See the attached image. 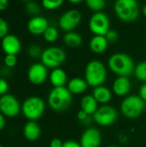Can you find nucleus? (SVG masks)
I'll use <instances>...</instances> for the list:
<instances>
[{
    "instance_id": "a19ab883",
    "label": "nucleus",
    "mask_w": 146,
    "mask_h": 147,
    "mask_svg": "<svg viewBox=\"0 0 146 147\" xmlns=\"http://www.w3.org/2000/svg\"><path fill=\"white\" fill-rule=\"evenodd\" d=\"M141 13L143 14V16H145L146 17V3L142 7V9H141Z\"/></svg>"
},
{
    "instance_id": "9b49d317",
    "label": "nucleus",
    "mask_w": 146,
    "mask_h": 147,
    "mask_svg": "<svg viewBox=\"0 0 146 147\" xmlns=\"http://www.w3.org/2000/svg\"><path fill=\"white\" fill-rule=\"evenodd\" d=\"M82 13L77 9H70L64 12L59 19V27L65 32L74 31L82 22Z\"/></svg>"
},
{
    "instance_id": "20e7f679",
    "label": "nucleus",
    "mask_w": 146,
    "mask_h": 147,
    "mask_svg": "<svg viewBox=\"0 0 146 147\" xmlns=\"http://www.w3.org/2000/svg\"><path fill=\"white\" fill-rule=\"evenodd\" d=\"M116 16L123 22H135L140 15L138 0H116L114 4Z\"/></svg>"
},
{
    "instance_id": "7c9ffc66",
    "label": "nucleus",
    "mask_w": 146,
    "mask_h": 147,
    "mask_svg": "<svg viewBox=\"0 0 146 147\" xmlns=\"http://www.w3.org/2000/svg\"><path fill=\"white\" fill-rule=\"evenodd\" d=\"M77 117L78 121H81L83 124H89L91 122V120H93V119H91V115H88L86 112H84L82 109H80L77 112Z\"/></svg>"
},
{
    "instance_id": "1a4fd4ad",
    "label": "nucleus",
    "mask_w": 146,
    "mask_h": 147,
    "mask_svg": "<svg viewBox=\"0 0 146 147\" xmlns=\"http://www.w3.org/2000/svg\"><path fill=\"white\" fill-rule=\"evenodd\" d=\"M88 26L94 35H106L110 29V20L103 11L95 12L89 17Z\"/></svg>"
},
{
    "instance_id": "7ed1b4c3",
    "label": "nucleus",
    "mask_w": 146,
    "mask_h": 147,
    "mask_svg": "<svg viewBox=\"0 0 146 147\" xmlns=\"http://www.w3.org/2000/svg\"><path fill=\"white\" fill-rule=\"evenodd\" d=\"M72 94L64 87H53L47 96V103L51 109L55 112H62L68 109L72 103Z\"/></svg>"
},
{
    "instance_id": "58836bf2",
    "label": "nucleus",
    "mask_w": 146,
    "mask_h": 147,
    "mask_svg": "<svg viewBox=\"0 0 146 147\" xmlns=\"http://www.w3.org/2000/svg\"><path fill=\"white\" fill-rule=\"evenodd\" d=\"M9 6V0H0V11L5 10Z\"/></svg>"
},
{
    "instance_id": "9d476101",
    "label": "nucleus",
    "mask_w": 146,
    "mask_h": 147,
    "mask_svg": "<svg viewBox=\"0 0 146 147\" xmlns=\"http://www.w3.org/2000/svg\"><path fill=\"white\" fill-rule=\"evenodd\" d=\"M0 113L5 117L15 118L22 113V104L12 94L0 96Z\"/></svg>"
},
{
    "instance_id": "4c0bfd02",
    "label": "nucleus",
    "mask_w": 146,
    "mask_h": 147,
    "mask_svg": "<svg viewBox=\"0 0 146 147\" xmlns=\"http://www.w3.org/2000/svg\"><path fill=\"white\" fill-rule=\"evenodd\" d=\"M5 126H6V117L2 113H0V132L4 129Z\"/></svg>"
},
{
    "instance_id": "412c9836",
    "label": "nucleus",
    "mask_w": 146,
    "mask_h": 147,
    "mask_svg": "<svg viewBox=\"0 0 146 147\" xmlns=\"http://www.w3.org/2000/svg\"><path fill=\"white\" fill-rule=\"evenodd\" d=\"M113 91L109 88L104 85H101L94 88L92 95L98 103L102 105H106L111 102L113 98Z\"/></svg>"
},
{
    "instance_id": "2f4dec72",
    "label": "nucleus",
    "mask_w": 146,
    "mask_h": 147,
    "mask_svg": "<svg viewBox=\"0 0 146 147\" xmlns=\"http://www.w3.org/2000/svg\"><path fill=\"white\" fill-rule=\"evenodd\" d=\"M105 37L109 43H114L119 40V33L114 29H109Z\"/></svg>"
},
{
    "instance_id": "72a5a7b5",
    "label": "nucleus",
    "mask_w": 146,
    "mask_h": 147,
    "mask_svg": "<svg viewBox=\"0 0 146 147\" xmlns=\"http://www.w3.org/2000/svg\"><path fill=\"white\" fill-rule=\"evenodd\" d=\"M9 89V83L4 78H0V96L8 94Z\"/></svg>"
},
{
    "instance_id": "bb28decb",
    "label": "nucleus",
    "mask_w": 146,
    "mask_h": 147,
    "mask_svg": "<svg viewBox=\"0 0 146 147\" xmlns=\"http://www.w3.org/2000/svg\"><path fill=\"white\" fill-rule=\"evenodd\" d=\"M65 0H41V6L46 10H55L63 6Z\"/></svg>"
},
{
    "instance_id": "f8f14e48",
    "label": "nucleus",
    "mask_w": 146,
    "mask_h": 147,
    "mask_svg": "<svg viewBox=\"0 0 146 147\" xmlns=\"http://www.w3.org/2000/svg\"><path fill=\"white\" fill-rule=\"evenodd\" d=\"M27 77L30 84L35 86L43 84L49 78L48 68L45 66L41 62L34 63L28 70Z\"/></svg>"
},
{
    "instance_id": "a878e982",
    "label": "nucleus",
    "mask_w": 146,
    "mask_h": 147,
    "mask_svg": "<svg viewBox=\"0 0 146 147\" xmlns=\"http://www.w3.org/2000/svg\"><path fill=\"white\" fill-rule=\"evenodd\" d=\"M87 8L95 12H100L106 7V0H85Z\"/></svg>"
},
{
    "instance_id": "a18cd8bd",
    "label": "nucleus",
    "mask_w": 146,
    "mask_h": 147,
    "mask_svg": "<svg viewBox=\"0 0 146 147\" xmlns=\"http://www.w3.org/2000/svg\"><path fill=\"white\" fill-rule=\"evenodd\" d=\"M0 147H3V146H2V145L0 144Z\"/></svg>"
},
{
    "instance_id": "4468645a",
    "label": "nucleus",
    "mask_w": 146,
    "mask_h": 147,
    "mask_svg": "<svg viewBox=\"0 0 146 147\" xmlns=\"http://www.w3.org/2000/svg\"><path fill=\"white\" fill-rule=\"evenodd\" d=\"M48 20L40 15L34 16H32L28 23H27V29L28 31L34 36L43 35L46 29L49 27Z\"/></svg>"
},
{
    "instance_id": "f03ea898",
    "label": "nucleus",
    "mask_w": 146,
    "mask_h": 147,
    "mask_svg": "<svg viewBox=\"0 0 146 147\" xmlns=\"http://www.w3.org/2000/svg\"><path fill=\"white\" fill-rule=\"evenodd\" d=\"M108 78V70L103 62L93 59L88 62L84 70V79L89 86L96 88L103 85Z\"/></svg>"
},
{
    "instance_id": "79ce46f5",
    "label": "nucleus",
    "mask_w": 146,
    "mask_h": 147,
    "mask_svg": "<svg viewBox=\"0 0 146 147\" xmlns=\"http://www.w3.org/2000/svg\"><path fill=\"white\" fill-rule=\"evenodd\" d=\"M106 147H118L117 146H114V145H112V146H108Z\"/></svg>"
},
{
    "instance_id": "4be33fe9",
    "label": "nucleus",
    "mask_w": 146,
    "mask_h": 147,
    "mask_svg": "<svg viewBox=\"0 0 146 147\" xmlns=\"http://www.w3.org/2000/svg\"><path fill=\"white\" fill-rule=\"evenodd\" d=\"M80 108L89 115H93L99 108V103L95 99L93 95H85L80 102Z\"/></svg>"
},
{
    "instance_id": "f704fd0d",
    "label": "nucleus",
    "mask_w": 146,
    "mask_h": 147,
    "mask_svg": "<svg viewBox=\"0 0 146 147\" xmlns=\"http://www.w3.org/2000/svg\"><path fill=\"white\" fill-rule=\"evenodd\" d=\"M63 147H82L79 142H77L73 140H65L63 143Z\"/></svg>"
},
{
    "instance_id": "37998d69",
    "label": "nucleus",
    "mask_w": 146,
    "mask_h": 147,
    "mask_svg": "<svg viewBox=\"0 0 146 147\" xmlns=\"http://www.w3.org/2000/svg\"><path fill=\"white\" fill-rule=\"evenodd\" d=\"M21 1H22V2H29V1H32V0H21Z\"/></svg>"
},
{
    "instance_id": "423d86ee",
    "label": "nucleus",
    "mask_w": 146,
    "mask_h": 147,
    "mask_svg": "<svg viewBox=\"0 0 146 147\" xmlns=\"http://www.w3.org/2000/svg\"><path fill=\"white\" fill-rule=\"evenodd\" d=\"M145 102L139 95H130L126 96L120 103V113L127 119H137L145 111Z\"/></svg>"
},
{
    "instance_id": "cd10ccee",
    "label": "nucleus",
    "mask_w": 146,
    "mask_h": 147,
    "mask_svg": "<svg viewBox=\"0 0 146 147\" xmlns=\"http://www.w3.org/2000/svg\"><path fill=\"white\" fill-rule=\"evenodd\" d=\"M42 52H43V50L41 49V47L36 44L30 45L28 48V54L32 59H38V58L40 59Z\"/></svg>"
},
{
    "instance_id": "f3484780",
    "label": "nucleus",
    "mask_w": 146,
    "mask_h": 147,
    "mask_svg": "<svg viewBox=\"0 0 146 147\" xmlns=\"http://www.w3.org/2000/svg\"><path fill=\"white\" fill-rule=\"evenodd\" d=\"M22 134L27 140L30 142H34L40 139L41 135V128L37 121H28L23 126Z\"/></svg>"
},
{
    "instance_id": "393cba45",
    "label": "nucleus",
    "mask_w": 146,
    "mask_h": 147,
    "mask_svg": "<svg viewBox=\"0 0 146 147\" xmlns=\"http://www.w3.org/2000/svg\"><path fill=\"white\" fill-rule=\"evenodd\" d=\"M133 74L139 81L146 83V61H141L135 65Z\"/></svg>"
},
{
    "instance_id": "a211bd4d",
    "label": "nucleus",
    "mask_w": 146,
    "mask_h": 147,
    "mask_svg": "<svg viewBox=\"0 0 146 147\" xmlns=\"http://www.w3.org/2000/svg\"><path fill=\"white\" fill-rule=\"evenodd\" d=\"M108 44L109 42L106 39L105 35H93L89 40V48L95 54H102L107 51Z\"/></svg>"
},
{
    "instance_id": "473e14b6",
    "label": "nucleus",
    "mask_w": 146,
    "mask_h": 147,
    "mask_svg": "<svg viewBox=\"0 0 146 147\" xmlns=\"http://www.w3.org/2000/svg\"><path fill=\"white\" fill-rule=\"evenodd\" d=\"M9 33V25L7 22L0 17V39L2 40L3 37H5Z\"/></svg>"
},
{
    "instance_id": "c03bdc74",
    "label": "nucleus",
    "mask_w": 146,
    "mask_h": 147,
    "mask_svg": "<svg viewBox=\"0 0 146 147\" xmlns=\"http://www.w3.org/2000/svg\"><path fill=\"white\" fill-rule=\"evenodd\" d=\"M145 111L146 112V103H145Z\"/></svg>"
},
{
    "instance_id": "6e6552de",
    "label": "nucleus",
    "mask_w": 146,
    "mask_h": 147,
    "mask_svg": "<svg viewBox=\"0 0 146 147\" xmlns=\"http://www.w3.org/2000/svg\"><path fill=\"white\" fill-rule=\"evenodd\" d=\"M118 111L113 106L108 104L99 106L97 110L92 115L93 121L101 127H109L118 119Z\"/></svg>"
},
{
    "instance_id": "5701e85b",
    "label": "nucleus",
    "mask_w": 146,
    "mask_h": 147,
    "mask_svg": "<svg viewBox=\"0 0 146 147\" xmlns=\"http://www.w3.org/2000/svg\"><path fill=\"white\" fill-rule=\"evenodd\" d=\"M64 44L71 48H77L83 44V37L82 35L75 31L65 32L63 36Z\"/></svg>"
},
{
    "instance_id": "39448f33",
    "label": "nucleus",
    "mask_w": 146,
    "mask_h": 147,
    "mask_svg": "<svg viewBox=\"0 0 146 147\" xmlns=\"http://www.w3.org/2000/svg\"><path fill=\"white\" fill-rule=\"evenodd\" d=\"M46 110L44 100L37 96H32L25 99L22 104V114L28 121H37L40 120Z\"/></svg>"
},
{
    "instance_id": "c9c22d12",
    "label": "nucleus",
    "mask_w": 146,
    "mask_h": 147,
    "mask_svg": "<svg viewBox=\"0 0 146 147\" xmlns=\"http://www.w3.org/2000/svg\"><path fill=\"white\" fill-rule=\"evenodd\" d=\"M139 97L146 103V83H144L140 86L139 91Z\"/></svg>"
},
{
    "instance_id": "c85d7f7f",
    "label": "nucleus",
    "mask_w": 146,
    "mask_h": 147,
    "mask_svg": "<svg viewBox=\"0 0 146 147\" xmlns=\"http://www.w3.org/2000/svg\"><path fill=\"white\" fill-rule=\"evenodd\" d=\"M26 10L28 14L32 15L33 16H37L40 11V6L34 1H29L26 4Z\"/></svg>"
},
{
    "instance_id": "b1692460",
    "label": "nucleus",
    "mask_w": 146,
    "mask_h": 147,
    "mask_svg": "<svg viewBox=\"0 0 146 147\" xmlns=\"http://www.w3.org/2000/svg\"><path fill=\"white\" fill-rule=\"evenodd\" d=\"M59 36V32L58 28L54 26H49L43 34L44 40L48 43L55 42Z\"/></svg>"
},
{
    "instance_id": "f257e3e1",
    "label": "nucleus",
    "mask_w": 146,
    "mask_h": 147,
    "mask_svg": "<svg viewBox=\"0 0 146 147\" xmlns=\"http://www.w3.org/2000/svg\"><path fill=\"white\" fill-rule=\"evenodd\" d=\"M108 67L117 77H129L134 71L135 64L130 55L125 53H115L108 58Z\"/></svg>"
},
{
    "instance_id": "ea45409f",
    "label": "nucleus",
    "mask_w": 146,
    "mask_h": 147,
    "mask_svg": "<svg viewBox=\"0 0 146 147\" xmlns=\"http://www.w3.org/2000/svg\"><path fill=\"white\" fill-rule=\"evenodd\" d=\"M67 1L71 4H79V3L84 2L85 0H67Z\"/></svg>"
},
{
    "instance_id": "0eeeda50",
    "label": "nucleus",
    "mask_w": 146,
    "mask_h": 147,
    "mask_svg": "<svg viewBox=\"0 0 146 147\" xmlns=\"http://www.w3.org/2000/svg\"><path fill=\"white\" fill-rule=\"evenodd\" d=\"M66 60L65 50L57 46L48 47L43 50L40 56V62L49 69L60 67Z\"/></svg>"
},
{
    "instance_id": "ddd939ff",
    "label": "nucleus",
    "mask_w": 146,
    "mask_h": 147,
    "mask_svg": "<svg viewBox=\"0 0 146 147\" xmlns=\"http://www.w3.org/2000/svg\"><path fill=\"white\" fill-rule=\"evenodd\" d=\"M79 143L82 147H101L102 143V133L96 127H88L83 132Z\"/></svg>"
},
{
    "instance_id": "aec40b11",
    "label": "nucleus",
    "mask_w": 146,
    "mask_h": 147,
    "mask_svg": "<svg viewBox=\"0 0 146 147\" xmlns=\"http://www.w3.org/2000/svg\"><path fill=\"white\" fill-rule=\"evenodd\" d=\"M66 87L72 95H81L88 90L89 84L84 78L75 77L68 81Z\"/></svg>"
},
{
    "instance_id": "2eb2a0df",
    "label": "nucleus",
    "mask_w": 146,
    "mask_h": 147,
    "mask_svg": "<svg viewBox=\"0 0 146 147\" xmlns=\"http://www.w3.org/2000/svg\"><path fill=\"white\" fill-rule=\"evenodd\" d=\"M1 47L5 54L17 55L22 50V42L16 35L8 34L1 40Z\"/></svg>"
},
{
    "instance_id": "6ab92c4d",
    "label": "nucleus",
    "mask_w": 146,
    "mask_h": 147,
    "mask_svg": "<svg viewBox=\"0 0 146 147\" xmlns=\"http://www.w3.org/2000/svg\"><path fill=\"white\" fill-rule=\"evenodd\" d=\"M48 78L52 87H64L68 83L67 73L60 67L52 69L49 73Z\"/></svg>"
},
{
    "instance_id": "dca6fc26",
    "label": "nucleus",
    "mask_w": 146,
    "mask_h": 147,
    "mask_svg": "<svg viewBox=\"0 0 146 147\" xmlns=\"http://www.w3.org/2000/svg\"><path fill=\"white\" fill-rule=\"evenodd\" d=\"M132 89V84L128 77H117L112 85L113 93L120 97H126L128 96Z\"/></svg>"
},
{
    "instance_id": "c756f323",
    "label": "nucleus",
    "mask_w": 146,
    "mask_h": 147,
    "mask_svg": "<svg viewBox=\"0 0 146 147\" xmlns=\"http://www.w3.org/2000/svg\"><path fill=\"white\" fill-rule=\"evenodd\" d=\"M17 57L13 54H6L3 59V64L7 68H13L17 65Z\"/></svg>"
},
{
    "instance_id": "e433bc0d",
    "label": "nucleus",
    "mask_w": 146,
    "mask_h": 147,
    "mask_svg": "<svg viewBox=\"0 0 146 147\" xmlns=\"http://www.w3.org/2000/svg\"><path fill=\"white\" fill-rule=\"evenodd\" d=\"M63 141L60 140V139H58V138H54L51 140L50 142V147H63Z\"/></svg>"
}]
</instances>
